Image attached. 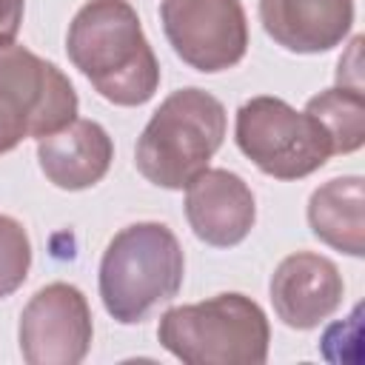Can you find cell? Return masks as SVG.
<instances>
[{"instance_id": "cell-1", "label": "cell", "mask_w": 365, "mask_h": 365, "mask_svg": "<svg viewBox=\"0 0 365 365\" xmlns=\"http://www.w3.org/2000/svg\"><path fill=\"white\" fill-rule=\"evenodd\" d=\"M66 51L94 91L123 108L148 103L160 88V63L128 0H88L68 23Z\"/></svg>"}, {"instance_id": "cell-2", "label": "cell", "mask_w": 365, "mask_h": 365, "mask_svg": "<svg viewBox=\"0 0 365 365\" xmlns=\"http://www.w3.org/2000/svg\"><path fill=\"white\" fill-rule=\"evenodd\" d=\"M185 257L174 231L145 220L120 228L100 259V299L120 325L143 322L151 308L180 294Z\"/></svg>"}, {"instance_id": "cell-3", "label": "cell", "mask_w": 365, "mask_h": 365, "mask_svg": "<svg viewBox=\"0 0 365 365\" xmlns=\"http://www.w3.org/2000/svg\"><path fill=\"white\" fill-rule=\"evenodd\" d=\"M225 106L211 91L177 88L137 137L134 165L151 185L180 191L208 168L225 140Z\"/></svg>"}, {"instance_id": "cell-4", "label": "cell", "mask_w": 365, "mask_h": 365, "mask_svg": "<svg viewBox=\"0 0 365 365\" xmlns=\"http://www.w3.org/2000/svg\"><path fill=\"white\" fill-rule=\"evenodd\" d=\"M160 345L185 365H262L271 325L245 294L225 291L194 305H174L160 317Z\"/></svg>"}, {"instance_id": "cell-5", "label": "cell", "mask_w": 365, "mask_h": 365, "mask_svg": "<svg viewBox=\"0 0 365 365\" xmlns=\"http://www.w3.org/2000/svg\"><path fill=\"white\" fill-rule=\"evenodd\" d=\"M77 91L48 60L14 40H0V154L26 137H46L77 120Z\"/></svg>"}, {"instance_id": "cell-6", "label": "cell", "mask_w": 365, "mask_h": 365, "mask_svg": "<svg viewBox=\"0 0 365 365\" xmlns=\"http://www.w3.org/2000/svg\"><path fill=\"white\" fill-rule=\"evenodd\" d=\"M237 148L274 180H302L334 154L325 128L282 97L259 94L237 108Z\"/></svg>"}, {"instance_id": "cell-7", "label": "cell", "mask_w": 365, "mask_h": 365, "mask_svg": "<svg viewBox=\"0 0 365 365\" xmlns=\"http://www.w3.org/2000/svg\"><path fill=\"white\" fill-rule=\"evenodd\" d=\"M160 23L174 54L202 74L228 71L248 51L240 0H160Z\"/></svg>"}, {"instance_id": "cell-8", "label": "cell", "mask_w": 365, "mask_h": 365, "mask_svg": "<svg viewBox=\"0 0 365 365\" xmlns=\"http://www.w3.org/2000/svg\"><path fill=\"white\" fill-rule=\"evenodd\" d=\"M94 336L86 294L68 282H48L23 308L17 339L29 365H77Z\"/></svg>"}, {"instance_id": "cell-9", "label": "cell", "mask_w": 365, "mask_h": 365, "mask_svg": "<svg viewBox=\"0 0 365 365\" xmlns=\"http://www.w3.org/2000/svg\"><path fill=\"white\" fill-rule=\"evenodd\" d=\"M185 220L205 245H240L257 222L254 191L228 168H202L185 185Z\"/></svg>"}, {"instance_id": "cell-10", "label": "cell", "mask_w": 365, "mask_h": 365, "mask_svg": "<svg viewBox=\"0 0 365 365\" xmlns=\"http://www.w3.org/2000/svg\"><path fill=\"white\" fill-rule=\"evenodd\" d=\"M268 291L277 317L288 328L311 331L342 305L345 282L328 257L297 251L277 265Z\"/></svg>"}, {"instance_id": "cell-11", "label": "cell", "mask_w": 365, "mask_h": 365, "mask_svg": "<svg viewBox=\"0 0 365 365\" xmlns=\"http://www.w3.org/2000/svg\"><path fill=\"white\" fill-rule=\"evenodd\" d=\"M265 34L294 54H319L339 46L354 26V0H259Z\"/></svg>"}, {"instance_id": "cell-12", "label": "cell", "mask_w": 365, "mask_h": 365, "mask_svg": "<svg viewBox=\"0 0 365 365\" xmlns=\"http://www.w3.org/2000/svg\"><path fill=\"white\" fill-rule=\"evenodd\" d=\"M37 160L51 185L63 191H83L108 174L114 143L100 123L77 117L66 128L37 140Z\"/></svg>"}, {"instance_id": "cell-13", "label": "cell", "mask_w": 365, "mask_h": 365, "mask_svg": "<svg viewBox=\"0 0 365 365\" xmlns=\"http://www.w3.org/2000/svg\"><path fill=\"white\" fill-rule=\"evenodd\" d=\"M308 225L314 237L348 257L365 254V180L345 174L322 182L308 197Z\"/></svg>"}, {"instance_id": "cell-14", "label": "cell", "mask_w": 365, "mask_h": 365, "mask_svg": "<svg viewBox=\"0 0 365 365\" xmlns=\"http://www.w3.org/2000/svg\"><path fill=\"white\" fill-rule=\"evenodd\" d=\"M311 114L328 134L334 154H354L365 143V97L362 88L334 86L314 94L305 103Z\"/></svg>"}, {"instance_id": "cell-15", "label": "cell", "mask_w": 365, "mask_h": 365, "mask_svg": "<svg viewBox=\"0 0 365 365\" xmlns=\"http://www.w3.org/2000/svg\"><path fill=\"white\" fill-rule=\"evenodd\" d=\"M31 240L20 220L0 214V299L11 297L29 277Z\"/></svg>"}, {"instance_id": "cell-16", "label": "cell", "mask_w": 365, "mask_h": 365, "mask_svg": "<svg viewBox=\"0 0 365 365\" xmlns=\"http://www.w3.org/2000/svg\"><path fill=\"white\" fill-rule=\"evenodd\" d=\"M26 0H0V40H14L23 23Z\"/></svg>"}]
</instances>
